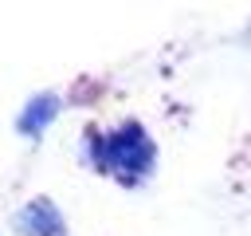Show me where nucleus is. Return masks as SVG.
<instances>
[{"label": "nucleus", "instance_id": "nucleus-1", "mask_svg": "<svg viewBox=\"0 0 251 236\" xmlns=\"http://www.w3.org/2000/svg\"><path fill=\"white\" fill-rule=\"evenodd\" d=\"M90 142H94V161L106 165V169H114V177L122 185H141L149 177L153 161H157V149H153V142L145 138V130L137 122L118 126L114 134L90 138Z\"/></svg>", "mask_w": 251, "mask_h": 236}, {"label": "nucleus", "instance_id": "nucleus-3", "mask_svg": "<svg viewBox=\"0 0 251 236\" xmlns=\"http://www.w3.org/2000/svg\"><path fill=\"white\" fill-rule=\"evenodd\" d=\"M16 228L24 236H63L67 224H63V212L51 205V201H31L16 212Z\"/></svg>", "mask_w": 251, "mask_h": 236}, {"label": "nucleus", "instance_id": "nucleus-2", "mask_svg": "<svg viewBox=\"0 0 251 236\" xmlns=\"http://www.w3.org/2000/svg\"><path fill=\"white\" fill-rule=\"evenodd\" d=\"M59 110H63V98H59L55 90L31 94V98H27V106H24V110H20V118H16V130H20L24 138H39V134L59 118Z\"/></svg>", "mask_w": 251, "mask_h": 236}]
</instances>
